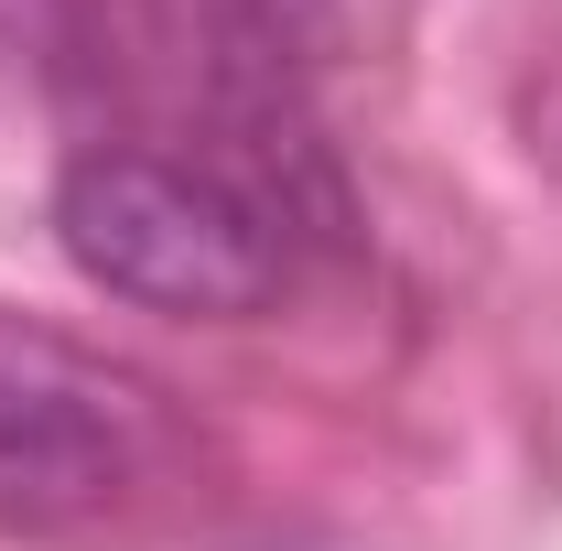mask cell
<instances>
[{
    "label": "cell",
    "mask_w": 562,
    "mask_h": 551,
    "mask_svg": "<svg viewBox=\"0 0 562 551\" xmlns=\"http://www.w3.org/2000/svg\"><path fill=\"white\" fill-rule=\"evenodd\" d=\"M173 412L120 357L0 314V530H98L162 486Z\"/></svg>",
    "instance_id": "obj_2"
},
{
    "label": "cell",
    "mask_w": 562,
    "mask_h": 551,
    "mask_svg": "<svg viewBox=\"0 0 562 551\" xmlns=\"http://www.w3.org/2000/svg\"><path fill=\"white\" fill-rule=\"evenodd\" d=\"M412 0H216V33H227V66L271 76V87H303L314 66H347L368 44L401 33Z\"/></svg>",
    "instance_id": "obj_3"
},
{
    "label": "cell",
    "mask_w": 562,
    "mask_h": 551,
    "mask_svg": "<svg viewBox=\"0 0 562 551\" xmlns=\"http://www.w3.org/2000/svg\"><path fill=\"white\" fill-rule=\"evenodd\" d=\"M55 249L98 292L173 325H238L292 281V227L216 151L151 140H98L55 173Z\"/></svg>",
    "instance_id": "obj_1"
}]
</instances>
